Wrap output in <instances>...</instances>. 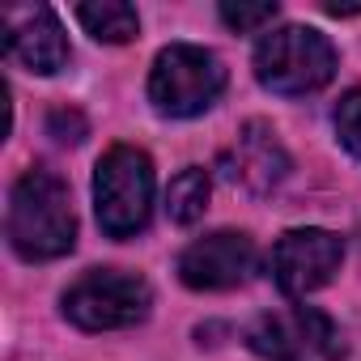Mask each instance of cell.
I'll use <instances>...</instances> for the list:
<instances>
[{"mask_svg":"<svg viewBox=\"0 0 361 361\" xmlns=\"http://www.w3.org/2000/svg\"><path fill=\"white\" fill-rule=\"evenodd\" d=\"M331 73H336V47L310 26H281L264 35L255 47V77L272 94L285 98L314 94L331 81Z\"/></svg>","mask_w":361,"mask_h":361,"instance_id":"3957f363","label":"cell"},{"mask_svg":"<svg viewBox=\"0 0 361 361\" xmlns=\"http://www.w3.org/2000/svg\"><path fill=\"white\" fill-rule=\"evenodd\" d=\"M77 22H81L98 43H128V39H136V30H140L136 9L123 5V0H98V5H81V9H77Z\"/></svg>","mask_w":361,"mask_h":361,"instance_id":"8fae6325","label":"cell"},{"mask_svg":"<svg viewBox=\"0 0 361 361\" xmlns=\"http://www.w3.org/2000/svg\"><path fill=\"white\" fill-rule=\"evenodd\" d=\"M94 209L111 238H132L153 213V161L132 145H115L94 170Z\"/></svg>","mask_w":361,"mask_h":361,"instance_id":"7a4b0ae2","label":"cell"},{"mask_svg":"<svg viewBox=\"0 0 361 361\" xmlns=\"http://www.w3.org/2000/svg\"><path fill=\"white\" fill-rule=\"evenodd\" d=\"M272 18H276V5H221V22H226L230 30H238V35L259 30V26H268Z\"/></svg>","mask_w":361,"mask_h":361,"instance_id":"5bb4252c","label":"cell"},{"mask_svg":"<svg viewBox=\"0 0 361 361\" xmlns=\"http://www.w3.org/2000/svg\"><path fill=\"white\" fill-rule=\"evenodd\" d=\"M0 30H5V56L18 60L30 73H56L68 60L64 30L47 5H26V9H5L0 13Z\"/></svg>","mask_w":361,"mask_h":361,"instance_id":"9c48e42d","label":"cell"},{"mask_svg":"<svg viewBox=\"0 0 361 361\" xmlns=\"http://www.w3.org/2000/svg\"><path fill=\"white\" fill-rule=\"evenodd\" d=\"M51 136L64 140V145H68V140L77 145V140L85 136V119H81L77 111H64V106H60V111H51Z\"/></svg>","mask_w":361,"mask_h":361,"instance_id":"9a60e30c","label":"cell"},{"mask_svg":"<svg viewBox=\"0 0 361 361\" xmlns=\"http://www.w3.org/2000/svg\"><path fill=\"white\" fill-rule=\"evenodd\" d=\"M247 344L264 361H344L340 327L314 306H281L251 323Z\"/></svg>","mask_w":361,"mask_h":361,"instance_id":"5b68a950","label":"cell"},{"mask_svg":"<svg viewBox=\"0 0 361 361\" xmlns=\"http://www.w3.org/2000/svg\"><path fill=\"white\" fill-rule=\"evenodd\" d=\"M9 243L22 259H56L77 243V213L64 178L26 170L9 196Z\"/></svg>","mask_w":361,"mask_h":361,"instance_id":"6da1fadb","label":"cell"},{"mask_svg":"<svg viewBox=\"0 0 361 361\" xmlns=\"http://www.w3.org/2000/svg\"><path fill=\"white\" fill-rule=\"evenodd\" d=\"M221 166H226V174L234 178V183H243L247 192L264 196L289 174V153H285V145L276 140V132L268 123H247L238 132L234 149L221 157Z\"/></svg>","mask_w":361,"mask_h":361,"instance_id":"30bf717a","label":"cell"},{"mask_svg":"<svg viewBox=\"0 0 361 361\" xmlns=\"http://www.w3.org/2000/svg\"><path fill=\"white\" fill-rule=\"evenodd\" d=\"M255 272V243L247 234H209L178 255V276L188 289H234Z\"/></svg>","mask_w":361,"mask_h":361,"instance_id":"ba28073f","label":"cell"},{"mask_svg":"<svg viewBox=\"0 0 361 361\" xmlns=\"http://www.w3.org/2000/svg\"><path fill=\"white\" fill-rule=\"evenodd\" d=\"M221 90H226V68L213 51L192 43H170L166 51H157L149 73V102L161 115L170 119L200 115L217 102Z\"/></svg>","mask_w":361,"mask_h":361,"instance_id":"277c9868","label":"cell"},{"mask_svg":"<svg viewBox=\"0 0 361 361\" xmlns=\"http://www.w3.org/2000/svg\"><path fill=\"white\" fill-rule=\"evenodd\" d=\"M336 136H340V145L353 157H361V90H348L340 98V106H336Z\"/></svg>","mask_w":361,"mask_h":361,"instance_id":"4fadbf2b","label":"cell"},{"mask_svg":"<svg viewBox=\"0 0 361 361\" xmlns=\"http://www.w3.org/2000/svg\"><path fill=\"white\" fill-rule=\"evenodd\" d=\"M204 209H209V174L200 166L178 170L170 178V188H166V213H170V221L192 226V221L204 217Z\"/></svg>","mask_w":361,"mask_h":361,"instance_id":"7c38bea8","label":"cell"},{"mask_svg":"<svg viewBox=\"0 0 361 361\" xmlns=\"http://www.w3.org/2000/svg\"><path fill=\"white\" fill-rule=\"evenodd\" d=\"M149 285L136 272L94 268L64 289V314L85 331H119L149 314Z\"/></svg>","mask_w":361,"mask_h":361,"instance_id":"8992f818","label":"cell"},{"mask_svg":"<svg viewBox=\"0 0 361 361\" xmlns=\"http://www.w3.org/2000/svg\"><path fill=\"white\" fill-rule=\"evenodd\" d=\"M344 243L327 230H289L272 247V276L285 293H310L336 276Z\"/></svg>","mask_w":361,"mask_h":361,"instance_id":"52a82bcc","label":"cell"}]
</instances>
